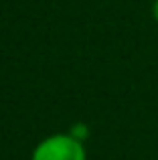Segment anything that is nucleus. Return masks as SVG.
I'll return each instance as SVG.
<instances>
[{"label":"nucleus","instance_id":"obj_1","mask_svg":"<svg viewBox=\"0 0 158 160\" xmlns=\"http://www.w3.org/2000/svg\"><path fill=\"white\" fill-rule=\"evenodd\" d=\"M31 160H87V150L69 132H59L43 138L35 146Z\"/></svg>","mask_w":158,"mask_h":160},{"label":"nucleus","instance_id":"obj_2","mask_svg":"<svg viewBox=\"0 0 158 160\" xmlns=\"http://www.w3.org/2000/svg\"><path fill=\"white\" fill-rule=\"evenodd\" d=\"M69 134H71V136H75L77 140L85 142V138L89 136V128H87L85 124H81V122H79V124H73L71 128H69Z\"/></svg>","mask_w":158,"mask_h":160},{"label":"nucleus","instance_id":"obj_3","mask_svg":"<svg viewBox=\"0 0 158 160\" xmlns=\"http://www.w3.org/2000/svg\"><path fill=\"white\" fill-rule=\"evenodd\" d=\"M152 18L158 22V0H154V2H152Z\"/></svg>","mask_w":158,"mask_h":160}]
</instances>
